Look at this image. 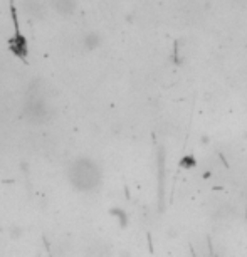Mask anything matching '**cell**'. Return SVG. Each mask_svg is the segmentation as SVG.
<instances>
[{"label":"cell","mask_w":247,"mask_h":257,"mask_svg":"<svg viewBox=\"0 0 247 257\" xmlns=\"http://www.w3.org/2000/svg\"><path fill=\"white\" fill-rule=\"evenodd\" d=\"M11 14H12V22H14V37H11L9 41V49L14 56H17L19 59L27 62V41H26V36L21 32V26H19V21H17V12H16V7H14V2L11 0Z\"/></svg>","instance_id":"cell-2"},{"label":"cell","mask_w":247,"mask_h":257,"mask_svg":"<svg viewBox=\"0 0 247 257\" xmlns=\"http://www.w3.org/2000/svg\"><path fill=\"white\" fill-rule=\"evenodd\" d=\"M69 180L77 190H91L99 180L98 168L93 162L81 158L69 168Z\"/></svg>","instance_id":"cell-1"}]
</instances>
